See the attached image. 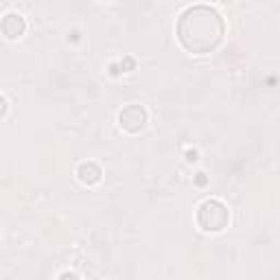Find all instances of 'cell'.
<instances>
[{
    "instance_id": "3",
    "label": "cell",
    "mask_w": 280,
    "mask_h": 280,
    "mask_svg": "<svg viewBox=\"0 0 280 280\" xmlns=\"http://www.w3.org/2000/svg\"><path fill=\"white\" fill-rule=\"evenodd\" d=\"M118 123L125 132L129 134H138L144 129L147 125V112H144L142 105H127L118 116Z\"/></svg>"
},
{
    "instance_id": "10",
    "label": "cell",
    "mask_w": 280,
    "mask_h": 280,
    "mask_svg": "<svg viewBox=\"0 0 280 280\" xmlns=\"http://www.w3.org/2000/svg\"><path fill=\"white\" fill-rule=\"evenodd\" d=\"M120 72V66H116V64H114V66H112V74H118Z\"/></svg>"
},
{
    "instance_id": "1",
    "label": "cell",
    "mask_w": 280,
    "mask_h": 280,
    "mask_svg": "<svg viewBox=\"0 0 280 280\" xmlns=\"http://www.w3.org/2000/svg\"><path fill=\"white\" fill-rule=\"evenodd\" d=\"M226 35L223 18L206 4L188 7L177 20V40L188 53H212Z\"/></svg>"
},
{
    "instance_id": "4",
    "label": "cell",
    "mask_w": 280,
    "mask_h": 280,
    "mask_svg": "<svg viewBox=\"0 0 280 280\" xmlns=\"http://www.w3.org/2000/svg\"><path fill=\"white\" fill-rule=\"evenodd\" d=\"M0 31H2V35L9 37V40H18L20 35H24L26 22L20 13H7V16L2 18V22H0Z\"/></svg>"
},
{
    "instance_id": "5",
    "label": "cell",
    "mask_w": 280,
    "mask_h": 280,
    "mask_svg": "<svg viewBox=\"0 0 280 280\" xmlns=\"http://www.w3.org/2000/svg\"><path fill=\"white\" fill-rule=\"evenodd\" d=\"M77 175H79V180H81L83 184L92 186V184H96V182L101 180V169L94 164V162H83V164L79 166Z\"/></svg>"
},
{
    "instance_id": "7",
    "label": "cell",
    "mask_w": 280,
    "mask_h": 280,
    "mask_svg": "<svg viewBox=\"0 0 280 280\" xmlns=\"http://www.w3.org/2000/svg\"><path fill=\"white\" fill-rule=\"evenodd\" d=\"M120 68H123V70H132V68H134V59L125 57V59H123V64H120Z\"/></svg>"
},
{
    "instance_id": "11",
    "label": "cell",
    "mask_w": 280,
    "mask_h": 280,
    "mask_svg": "<svg viewBox=\"0 0 280 280\" xmlns=\"http://www.w3.org/2000/svg\"><path fill=\"white\" fill-rule=\"evenodd\" d=\"M221 2L223 4H230V2H234V0H221Z\"/></svg>"
},
{
    "instance_id": "8",
    "label": "cell",
    "mask_w": 280,
    "mask_h": 280,
    "mask_svg": "<svg viewBox=\"0 0 280 280\" xmlns=\"http://www.w3.org/2000/svg\"><path fill=\"white\" fill-rule=\"evenodd\" d=\"M186 160L195 162V160H197V151H195V149H188V151H186Z\"/></svg>"
},
{
    "instance_id": "6",
    "label": "cell",
    "mask_w": 280,
    "mask_h": 280,
    "mask_svg": "<svg viewBox=\"0 0 280 280\" xmlns=\"http://www.w3.org/2000/svg\"><path fill=\"white\" fill-rule=\"evenodd\" d=\"M195 184H197V186H206L208 184L206 173H197V175H195Z\"/></svg>"
},
{
    "instance_id": "2",
    "label": "cell",
    "mask_w": 280,
    "mask_h": 280,
    "mask_svg": "<svg viewBox=\"0 0 280 280\" xmlns=\"http://www.w3.org/2000/svg\"><path fill=\"white\" fill-rule=\"evenodd\" d=\"M228 221H230L228 208L217 199H208L197 210V223L206 232H221L228 226Z\"/></svg>"
},
{
    "instance_id": "9",
    "label": "cell",
    "mask_w": 280,
    "mask_h": 280,
    "mask_svg": "<svg viewBox=\"0 0 280 280\" xmlns=\"http://www.w3.org/2000/svg\"><path fill=\"white\" fill-rule=\"evenodd\" d=\"M7 114V101H4V96H0V118Z\"/></svg>"
}]
</instances>
